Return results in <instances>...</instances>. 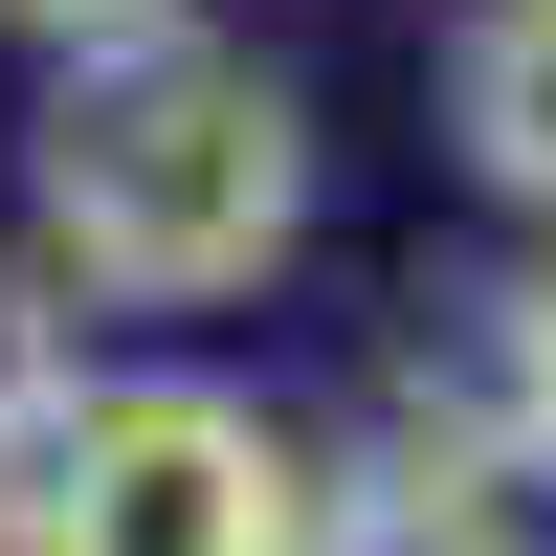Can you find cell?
Here are the masks:
<instances>
[{"mask_svg": "<svg viewBox=\"0 0 556 556\" xmlns=\"http://www.w3.org/2000/svg\"><path fill=\"white\" fill-rule=\"evenodd\" d=\"M445 134H468V178L513 223H556V0H468V45H445Z\"/></svg>", "mask_w": 556, "mask_h": 556, "instance_id": "obj_4", "label": "cell"}, {"mask_svg": "<svg viewBox=\"0 0 556 556\" xmlns=\"http://www.w3.org/2000/svg\"><path fill=\"white\" fill-rule=\"evenodd\" d=\"M401 445L490 513H556V267H490V290H424L401 334Z\"/></svg>", "mask_w": 556, "mask_h": 556, "instance_id": "obj_3", "label": "cell"}, {"mask_svg": "<svg viewBox=\"0 0 556 556\" xmlns=\"http://www.w3.org/2000/svg\"><path fill=\"white\" fill-rule=\"evenodd\" d=\"M0 556H23V513H0Z\"/></svg>", "mask_w": 556, "mask_h": 556, "instance_id": "obj_8", "label": "cell"}, {"mask_svg": "<svg viewBox=\"0 0 556 556\" xmlns=\"http://www.w3.org/2000/svg\"><path fill=\"white\" fill-rule=\"evenodd\" d=\"M312 513V445L223 379H89L67 445L23 490V556H290Z\"/></svg>", "mask_w": 556, "mask_h": 556, "instance_id": "obj_2", "label": "cell"}, {"mask_svg": "<svg viewBox=\"0 0 556 556\" xmlns=\"http://www.w3.org/2000/svg\"><path fill=\"white\" fill-rule=\"evenodd\" d=\"M290 556H513V513H490V490H445L424 445H379V468H312Z\"/></svg>", "mask_w": 556, "mask_h": 556, "instance_id": "obj_5", "label": "cell"}, {"mask_svg": "<svg viewBox=\"0 0 556 556\" xmlns=\"http://www.w3.org/2000/svg\"><path fill=\"white\" fill-rule=\"evenodd\" d=\"M290 223H312V89L267 45H201V23L89 45L23 134V267L89 312H223L290 267Z\"/></svg>", "mask_w": 556, "mask_h": 556, "instance_id": "obj_1", "label": "cell"}, {"mask_svg": "<svg viewBox=\"0 0 556 556\" xmlns=\"http://www.w3.org/2000/svg\"><path fill=\"white\" fill-rule=\"evenodd\" d=\"M0 23H45V45L89 67V45H156V23H201V0H0Z\"/></svg>", "mask_w": 556, "mask_h": 556, "instance_id": "obj_7", "label": "cell"}, {"mask_svg": "<svg viewBox=\"0 0 556 556\" xmlns=\"http://www.w3.org/2000/svg\"><path fill=\"white\" fill-rule=\"evenodd\" d=\"M89 401V290H45V267H0V513L45 490V445H67Z\"/></svg>", "mask_w": 556, "mask_h": 556, "instance_id": "obj_6", "label": "cell"}]
</instances>
